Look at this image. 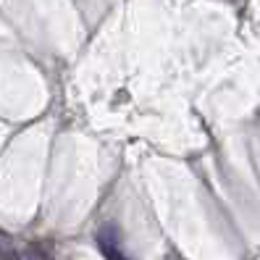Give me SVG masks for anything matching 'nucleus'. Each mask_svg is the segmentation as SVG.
I'll use <instances>...</instances> for the list:
<instances>
[{
  "label": "nucleus",
  "mask_w": 260,
  "mask_h": 260,
  "mask_svg": "<svg viewBox=\"0 0 260 260\" xmlns=\"http://www.w3.org/2000/svg\"><path fill=\"white\" fill-rule=\"evenodd\" d=\"M0 260H21L16 247H13L11 242H6V239H0Z\"/></svg>",
  "instance_id": "obj_2"
},
{
  "label": "nucleus",
  "mask_w": 260,
  "mask_h": 260,
  "mask_svg": "<svg viewBox=\"0 0 260 260\" xmlns=\"http://www.w3.org/2000/svg\"><path fill=\"white\" fill-rule=\"evenodd\" d=\"M98 247L103 250V255L108 257V260H129V257L124 255V250H121V244H118V239H116V232H113L111 226L100 229V234H98Z\"/></svg>",
  "instance_id": "obj_1"
}]
</instances>
